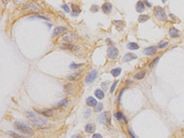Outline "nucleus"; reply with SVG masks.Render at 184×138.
<instances>
[{
    "label": "nucleus",
    "instance_id": "1",
    "mask_svg": "<svg viewBox=\"0 0 184 138\" xmlns=\"http://www.w3.org/2000/svg\"><path fill=\"white\" fill-rule=\"evenodd\" d=\"M14 127L15 129L18 130L19 132H21L22 133L26 134V135H31L33 134V130L30 128L29 125H27L26 123H24L22 121H16L14 123Z\"/></svg>",
    "mask_w": 184,
    "mask_h": 138
},
{
    "label": "nucleus",
    "instance_id": "2",
    "mask_svg": "<svg viewBox=\"0 0 184 138\" xmlns=\"http://www.w3.org/2000/svg\"><path fill=\"white\" fill-rule=\"evenodd\" d=\"M154 15L160 20H166L167 18V16L165 10L160 7V6H156L154 8Z\"/></svg>",
    "mask_w": 184,
    "mask_h": 138
},
{
    "label": "nucleus",
    "instance_id": "3",
    "mask_svg": "<svg viewBox=\"0 0 184 138\" xmlns=\"http://www.w3.org/2000/svg\"><path fill=\"white\" fill-rule=\"evenodd\" d=\"M60 40L64 41L65 42H67V43H72L75 41H77V36L73 32H66L60 38Z\"/></svg>",
    "mask_w": 184,
    "mask_h": 138
},
{
    "label": "nucleus",
    "instance_id": "4",
    "mask_svg": "<svg viewBox=\"0 0 184 138\" xmlns=\"http://www.w3.org/2000/svg\"><path fill=\"white\" fill-rule=\"evenodd\" d=\"M107 55L108 57H109V59L115 60V59L118 57V55H119V50L116 48L115 46H110V47L108 48Z\"/></svg>",
    "mask_w": 184,
    "mask_h": 138
},
{
    "label": "nucleus",
    "instance_id": "5",
    "mask_svg": "<svg viewBox=\"0 0 184 138\" xmlns=\"http://www.w3.org/2000/svg\"><path fill=\"white\" fill-rule=\"evenodd\" d=\"M24 11H40L41 7L40 6H38L36 3H30L27 6H25L23 7Z\"/></svg>",
    "mask_w": 184,
    "mask_h": 138
},
{
    "label": "nucleus",
    "instance_id": "6",
    "mask_svg": "<svg viewBox=\"0 0 184 138\" xmlns=\"http://www.w3.org/2000/svg\"><path fill=\"white\" fill-rule=\"evenodd\" d=\"M60 112V110L58 109H51V110H43V111H41V113L46 117H54L56 116L57 113Z\"/></svg>",
    "mask_w": 184,
    "mask_h": 138
},
{
    "label": "nucleus",
    "instance_id": "7",
    "mask_svg": "<svg viewBox=\"0 0 184 138\" xmlns=\"http://www.w3.org/2000/svg\"><path fill=\"white\" fill-rule=\"evenodd\" d=\"M98 77V71L97 70H92L91 72L89 74V76L87 77V79H86V83L87 84H91L92 82H94L96 78Z\"/></svg>",
    "mask_w": 184,
    "mask_h": 138
},
{
    "label": "nucleus",
    "instance_id": "8",
    "mask_svg": "<svg viewBox=\"0 0 184 138\" xmlns=\"http://www.w3.org/2000/svg\"><path fill=\"white\" fill-rule=\"evenodd\" d=\"M30 122L36 127H42L43 125H45L46 121L44 119H41V118H35V119H31Z\"/></svg>",
    "mask_w": 184,
    "mask_h": 138
},
{
    "label": "nucleus",
    "instance_id": "9",
    "mask_svg": "<svg viewBox=\"0 0 184 138\" xmlns=\"http://www.w3.org/2000/svg\"><path fill=\"white\" fill-rule=\"evenodd\" d=\"M64 90H65V93L66 95L72 94L75 91V86L72 83H67V84H65L64 86Z\"/></svg>",
    "mask_w": 184,
    "mask_h": 138
},
{
    "label": "nucleus",
    "instance_id": "10",
    "mask_svg": "<svg viewBox=\"0 0 184 138\" xmlns=\"http://www.w3.org/2000/svg\"><path fill=\"white\" fill-rule=\"evenodd\" d=\"M60 48L64 49V50H69V51H76V50L78 49V47L74 45V44H72V43L65 42V43H63L62 45H60Z\"/></svg>",
    "mask_w": 184,
    "mask_h": 138
},
{
    "label": "nucleus",
    "instance_id": "11",
    "mask_svg": "<svg viewBox=\"0 0 184 138\" xmlns=\"http://www.w3.org/2000/svg\"><path fill=\"white\" fill-rule=\"evenodd\" d=\"M101 8H102L103 12L105 13V14H110V13L112 12V5L110 2H106V3H104L102 5Z\"/></svg>",
    "mask_w": 184,
    "mask_h": 138
},
{
    "label": "nucleus",
    "instance_id": "12",
    "mask_svg": "<svg viewBox=\"0 0 184 138\" xmlns=\"http://www.w3.org/2000/svg\"><path fill=\"white\" fill-rule=\"evenodd\" d=\"M135 59H137L136 54L129 53V54H126L124 56H123V62H131V61L135 60Z\"/></svg>",
    "mask_w": 184,
    "mask_h": 138
},
{
    "label": "nucleus",
    "instance_id": "13",
    "mask_svg": "<svg viewBox=\"0 0 184 138\" xmlns=\"http://www.w3.org/2000/svg\"><path fill=\"white\" fill-rule=\"evenodd\" d=\"M99 121L101 122L102 124H107V121H110V119L108 118V112H103L99 116Z\"/></svg>",
    "mask_w": 184,
    "mask_h": 138
},
{
    "label": "nucleus",
    "instance_id": "14",
    "mask_svg": "<svg viewBox=\"0 0 184 138\" xmlns=\"http://www.w3.org/2000/svg\"><path fill=\"white\" fill-rule=\"evenodd\" d=\"M87 104L89 107H94L95 108L96 106H97V104H98V102L96 100V99H94L93 97H89L87 99Z\"/></svg>",
    "mask_w": 184,
    "mask_h": 138
},
{
    "label": "nucleus",
    "instance_id": "15",
    "mask_svg": "<svg viewBox=\"0 0 184 138\" xmlns=\"http://www.w3.org/2000/svg\"><path fill=\"white\" fill-rule=\"evenodd\" d=\"M145 9V3L142 2V1H138V2L136 3V11L137 12H139V13L144 12Z\"/></svg>",
    "mask_w": 184,
    "mask_h": 138
},
{
    "label": "nucleus",
    "instance_id": "16",
    "mask_svg": "<svg viewBox=\"0 0 184 138\" xmlns=\"http://www.w3.org/2000/svg\"><path fill=\"white\" fill-rule=\"evenodd\" d=\"M169 35L171 38L175 39V38H178L179 37V32H178V30H176L175 28H171L169 30Z\"/></svg>",
    "mask_w": 184,
    "mask_h": 138
},
{
    "label": "nucleus",
    "instance_id": "17",
    "mask_svg": "<svg viewBox=\"0 0 184 138\" xmlns=\"http://www.w3.org/2000/svg\"><path fill=\"white\" fill-rule=\"evenodd\" d=\"M65 30H66V28H65V27H56V28L54 29V30L53 36H54V37L57 36L58 34L62 33L63 31H65Z\"/></svg>",
    "mask_w": 184,
    "mask_h": 138
},
{
    "label": "nucleus",
    "instance_id": "18",
    "mask_svg": "<svg viewBox=\"0 0 184 138\" xmlns=\"http://www.w3.org/2000/svg\"><path fill=\"white\" fill-rule=\"evenodd\" d=\"M145 53L146 55H151V54H154L156 52V47H146V48H145Z\"/></svg>",
    "mask_w": 184,
    "mask_h": 138
},
{
    "label": "nucleus",
    "instance_id": "19",
    "mask_svg": "<svg viewBox=\"0 0 184 138\" xmlns=\"http://www.w3.org/2000/svg\"><path fill=\"white\" fill-rule=\"evenodd\" d=\"M85 131L89 133H92L95 132V126L91 123H88L87 125L85 126Z\"/></svg>",
    "mask_w": 184,
    "mask_h": 138
},
{
    "label": "nucleus",
    "instance_id": "20",
    "mask_svg": "<svg viewBox=\"0 0 184 138\" xmlns=\"http://www.w3.org/2000/svg\"><path fill=\"white\" fill-rule=\"evenodd\" d=\"M114 117L119 121H124L125 122H127V121H126V118L123 116V114L122 113V112H120V111L116 112V113H114Z\"/></svg>",
    "mask_w": 184,
    "mask_h": 138
},
{
    "label": "nucleus",
    "instance_id": "21",
    "mask_svg": "<svg viewBox=\"0 0 184 138\" xmlns=\"http://www.w3.org/2000/svg\"><path fill=\"white\" fill-rule=\"evenodd\" d=\"M145 70H142V71H140V72L136 73L135 75H134V79H137V80H141L143 78L145 77Z\"/></svg>",
    "mask_w": 184,
    "mask_h": 138
},
{
    "label": "nucleus",
    "instance_id": "22",
    "mask_svg": "<svg viewBox=\"0 0 184 138\" xmlns=\"http://www.w3.org/2000/svg\"><path fill=\"white\" fill-rule=\"evenodd\" d=\"M113 23H114V25H115V27L118 29V30H122L123 28H124L123 22L121 21V20H115V21H113Z\"/></svg>",
    "mask_w": 184,
    "mask_h": 138
},
{
    "label": "nucleus",
    "instance_id": "23",
    "mask_svg": "<svg viewBox=\"0 0 184 138\" xmlns=\"http://www.w3.org/2000/svg\"><path fill=\"white\" fill-rule=\"evenodd\" d=\"M81 76V72H78V73H75L73 75H70L67 77V79H69L70 81H73V80H77L78 77H80Z\"/></svg>",
    "mask_w": 184,
    "mask_h": 138
},
{
    "label": "nucleus",
    "instance_id": "24",
    "mask_svg": "<svg viewBox=\"0 0 184 138\" xmlns=\"http://www.w3.org/2000/svg\"><path fill=\"white\" fill-rule=\"evenodd\" d=\"M111 73H112V75L113 77H119V76H120V74L122 73V68H120V67H117V68H114V69H112V70L111 71Z\"/></svg>",
    "mask_w": 184,
    "mask_h": 138
},
{
    "label": "nucleus",
    "instance_id": "25",
    "mask_svg": "<svg viewBox=\"0 0 184 138\" xmlns=\"http://www.w3.org/2000/svg\"><path fill=\"white\" fill-rule=\"evenodd\" d=\"M95 96L97 97L98 99H104V91H102L101 89H96Z\"/></svg>",
    "mask_w": 184,
    "mask_h": 138
},
{
    "label": "nucleus",
    "instance_id": "26",
    "mask_svg": "<svg viewBox=\"0 0 184 138\" xmlns=\"http://www.w3.org/2000/svg\"><path fill=\"white\" fill-rule=\"evenodd\" d=\"M149 19V17L147 15H140L139 16V18H138V22H140V23H144V22H145V21H147Z\"/></svg>",
    "mask_w": 184,
    "mask_h": 138
},
{
    "label": "nucleus",
    "instance_id": "27",
    "mask_svg": "<svg viewBox=\"0 0 184 138\" xmlns=\"http://www.w3.org/2000/svg\"><path fill=\"white\" fill-rule=\"evenodd\" d=\"M67 103H68V99H63L62 100H60V101L56 104V107H57V108H61V107H63V106H66Z\"/></svg>",
    "mask_w": 184,
    "mask_h": 138
},
{
    "label": "nucleus",
    "instance_id": "28",
    "mask_svg": "<svg viewBox=\"0 0 184 138\" xmlns=\"http://www.w3.org/2000/svg\"><path fill=\"white\" fill-rule=\"evenodd\" d=\"M127 48L130 50H137V49H139V46L135 42H130L127 44Z\"/></svg>",
    "mask_w": 184,
    "mask_h": 138
},
{
    "label": "nucleus",
    "instance_id": "29",
    "mask_svg": "<svg viewBox=\"0 0 184 138\" xmlns=\"http://www.w3.org/2000/svg\"><path fill=\"white\" fill-rule=\"evenodd\" d=\"M159 58H160L159 56H158V57H156V58H155L154 60L152 61V62H151L150 64H149V66H149V68H150V69H152V68H154L155 66L156 65V63H157V62L159 61Z\"/></svg>",
    "mask_w": 184,
    "mask_h": 138
},
{
    "label": "nucleus",
    "instance_id": "30",
    "mask_svg": "<svg viewBox=\"0 0 184 138\" xmlns=\"http://www.w3.org/2000/svg\"><path fill=\"white\" fill-rule=\"evenodd\" d=\"M8 133H9L13 138H27L25 137V136H23V135H19L18 133H16L15 132H12V131H9Z\"/></svg>",
    "mask_w": 184,
    "mask_h": 138
},
{
    "label": "nucleus",
    "instance_id": "31",
    "mask_svg": "<svg viewBox=\"0 0 184 138\" xmlns=\"http://www.w3.org/2000/svg\"><path fill=\"white\" fill-rule=\"evenodd\" d=\"M102 109H103V104L102 103H98L97 104V106L95 107V110L96 112H100V111H101L102 110Z\"/></svg>",
    "mask_w": 184,
    "mask_h": 138
},
{
    "label": "nucleus",
    "instance_id": "32",
    "mask_svg": "<svg viewBox=\"0 0 184 138\" xmlns=\"http://www.w3.org/2000/svg\"><path fill=\"white\" fill-rule=\"evenodd\" d=\"M119 83V81L118 80H116L114 83L112 84V88H111V90H110V92H111V94H112L113 92H114V90H115V88H116V86H117V84Z\"/></svg>",
    "mask_w": 184,
    "mask_h": 138
},
{
    "label": "nucleus",
    "instance_id": "33",
    "mask_svg": "<svg viewBox=\"0 0 184 138\" xmlns=\"http://www.w3.org/2000/svg\"><path fill=\"white\" fill-rule=\"evenodd\" d=\"M84 64H79V65H77V64H75V63H73L70 65V68L71 69H77V68H79L80 66H82Z\"/></svg>",
    "mask_w": 184,
    "mask_h": 138
},
{
    "label": "nucleus",
    "instance_id": "34",
    "mask_svg": "<svg viewBox=\"0 0 184 138\" xmlns=\"http://www.w3.org/2000/svg\"><path fill=\"white\" fill-rule=\"evenodd\" d=\"M71 6H72V10H73V12H77V13L80 12V10H79V7H78L77 5H75V4H72Z\"/></svg>",
    "mask_w": 184,
    "mask_h": 138
},
{
    "label": "nucleus",
    "instance_id": "35",
    "mask_svg": "<svg viewBox=\"0 0 184 138\" xmlns=\"http://www.w3.org/2000/svg\"><path fill=\"white\" fill-rule=\"evenodd\" d=\"M168 44V42H160L159 44H158V46H157V48L158 49H163L165 48L167 45Z\"/></svg>",
    "mask_w": 184,
    "mask_h": 138
},
{
    "label": "nucleus",
    "instance_id": "36",
    "mask_svg": "<svg viewBox=\"0 0 184 138\" xmlns=\"http://www.w3.org/2000/svg\"><path fill=\"white\" fill-rule=\"evenodd\" d=\"M109 84H110V81H108V82H103L101 86H102V88H104V90H107L108 88H109Z\"/></svg>",
    "mask_w": 184,
    "mask_h": 138
},
{
    "label": "nucleus",
    "instance_id": "37",
    "mask_svg": "<svg viewBox=\"0 0 184 138\" xmlns=\"http://www.w3.org/2000/svg\"><path fill=\"white\" fill-rule=\"evenodd\" d=\"M85 112H86V113L84 115V117H85V119H88L89 116H90V114H91V110H87Z\"/></svg>",
    "mask_w": 184,
    "mask_h": 138
},
{
    "label": "nucleus",
    "instance_id": "38",
    "mask_svg": "<svg viewBox=\"0 0 184 138\" xmlns=\"http://www.w3.org/2000/svg\"><path fill=\"white\" fill-rule=\"evenodd\" d=\"M91 12H97L98 10H99V6H96V5H93V6H91Z\"/></svg>",
    "mask_w": 184,
    "mask_h": 138
},
{
    "label": "nucleus",
    "instance_id": "39",
    "mask_svg": "<svg viewBox=\"0 0 184 138\" xmlns=\"http://www.w3.org/2000/svg\"><path fill=\"white\" fill-rule=\"evenodd\" d=\"M62 8H63L66 13H68L70 11V9H69V7H68L67 5H62Z\"/></svg>",
    "mask_w": 184,
    "mask_h": 138
},
{
    "label": "nucleus",
    "instance_id": "40",
    "mask_svg": "<svg viewBox=\"0 0 184 138\" xmlns=\"http://www.w3.org/2000/svg\"><path fill=\"white\" fill-rule=\"evenodd\" d=\"M128 133H129V135H130L131 138H136V136L134 135V133L133 132V131H132L131 129H128Z\"/></svg>",
    "mask_w": 184,
    "mask_h": 138
},
{
    "label": "nucleus",
    "instance_id": "41",
    "mask_svg": "<svg viewBox=\"0 0 184 138\" xmlns=\"http://www.w3.org/2000/svg\"><path fill=\"white\" fill-rule=\"evenodd\" d=\"M30 18H44V19H48V18L42 17V16H30Z\"/></svg>",
    "mask_w": 184,
    "mask_h": 138
},
{
    "label": "nucleus",
    "instance_id": "42",
    "mask_svg": "<svg viewBox=\"0 0 184 138\" xmlns=\"http://www.w3.org/2000/svg\"><path fill=\"white\" fill-rule=\"evenodd\" d=\"M92 138H103V137H102V135H101L100 133H95V134H93Z\"/></svg>",
    "mask_w": 184,
    "mask_h": 138
},
{
    "label": "nucleus",
    "instance_id": "43",
    "mask_svg": "<svg viewBox=\"0 0 184 138\" xmlns=\"http://www.w3.org/2000/svg\"><path fill=\"white\" fill-rule=\"evenodd\" d=\"M72 138H82V136H81L79 133H77V134H74V135L72 136Z\"/></svg>",
    "mask_w": 184,
    "mask_h": 138
},
{
    "label": "nucleus",
    "instance_id": "44",
    "mask_svg": "<svg viewBox=\"0 0 184 138\" xmlns=\"http://www.w3.org/2000/svg\"><path fill=\"white\" fill-rule=\"evenodd\" d=\"M124 90H125V88H123V90H121V92H120V94H119V99H119V101H120V99H121V96L123 95V91H124Z\"/></svg>",
    "mask_w": 184,
    "mask_h": 138
},
{
    "label": "nucleus",
    "instance_id": "45",
    "mask_svg": "<svg viewBox=\"0 0 184 138\" xmlns=\"http://www.w3.org/2000/svg\"><path fill=\"white\" fill-rule=\"evenodd\" d=\"M144 2H145V5H146V6H149V7L151 6V5H150V3H148V1H147V0H144Z\"/></svg>",
    "mask_w": 184,
    "mask_h": 138
},
{
    "label": "nucleus",
    "instance_id": "46",
    "mask_svg": "<svg viewBox=\"0 0 184 138\" xmlns=\"http://www.w3.org/2000/svg\"><path fill=\"white\" fill-rule=\"evenodd\" d=\"M78 14H79V13H77V12H72V15H73V16H77Z\"/></svg>",
    "mask_w": 184,
    "mask_h": 138
},
{
    "label": "nucleus",
    "instance_id": "47",
    "mask_svg": "<svg viewBox=\"0 0 184 138\" xmlns=\"http://www.w3.org/2000/svg\"><path fill=\"white\" fill-rule=\"evenodd\" d=\"M169 17H170V18H175V16L174 15H172V14H169Z\"/></svg>",
    "mask_w": 184,
    "mask_h": 138
},
{
    "label": "nucleus",
    "instance_id": "48",
    "mask_svg": "<svg viewBox=\"0 0 184 138\" xmlns=\"http://www.w3.org/2000/svg\"><path fill=\"white\" fill-rule=\"evenodd\" d=\"M14 1H15V3H17V4H18V2L19 3L20 1H24V0H14Z\"/></svg>",
    "mask_w": 184,
    "mask_h": 138
},
{
    "label": "nucleus",
    "instance_id": "49",
    "mask_svg": "<svg viewBox=\"0 0 184 138\" xmlns=\"http://www.w3.org/2000/svg\"><path fill=\"white\" fill-rule=\"evenodd\" d=\"M2 1H3V3H4V4H6V3H7L9 0H2Z\"/></svg>",
    "mask_w": 184,
    "mask_h": 138
},
{
    "label": "nucleus",
    "instance_id": "50",
    "mask_svg": "<svg viewBox=\"0 0 184 138\" xmlns=\"http://www.w3.org/2000/svg\"><path fill=\"white\" fill-rule=\"evenodd\" d=\"M126 83H127V84H129V83H132V81H131V80H127V81H126Z\"/></svg>",
    "mask_w": 184,
    "mask_h": 138
},
{
    "label": "nucleus",
    "instance_id": "51",
    "mask_svg": "<svg viewBox=\"0 0 184 138\" xmlns=\"http://www.w3.org/2000/svg\"><path fill=\"white\" fill-rule=\"evenodd\" d=\"M162 2H163V3H166L167 0H162Z\"/></svg>",
    "mask_w": 184,
    "mask_h": 138
}]
</instances>
